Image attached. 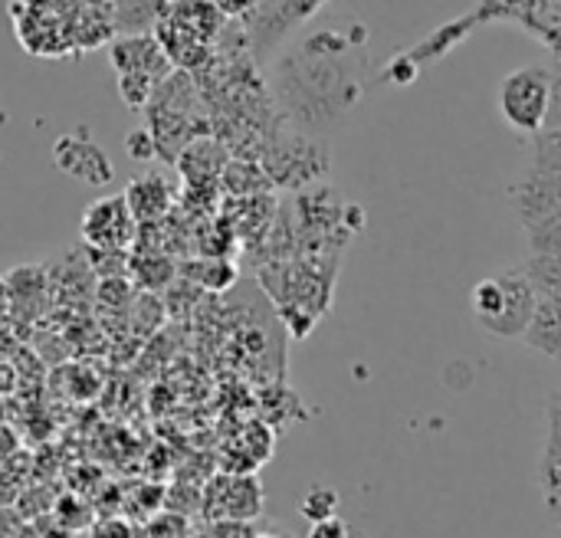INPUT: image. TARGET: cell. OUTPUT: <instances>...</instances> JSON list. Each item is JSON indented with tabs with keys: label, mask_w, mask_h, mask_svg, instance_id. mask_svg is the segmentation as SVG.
I'll use <instances>...</instances> for the list:
<instances>
[{
	"label": "cell",
	"mask_w": 561,
	"mask_h": 538,
	"mask_svg": "<svg viewBox=\"0 0 561 538\" xmlns=\"http://www.w3.org/2000/svg\"><path fill=\"white\" fill-rule=\"evenodd\" d=\"M539 306V289L529 273H503L477 283L473 312L496 339H523Z\"/></svg>",
	"instance_id": "6da1fadb"
},
{
	"label": "cell",
	"mask_w": 561,
	"mask_h": 538,
	"mask_svg": "<svg viewBox=\"0 0 561 538\" xmlns=\"http://www.w3.org/2000/svg\"><path fill=\"white\" fill-rule=\"evenodd\" d=\"M552 108V72L546 66H519L500 85V112L523 135H542Z\"/></svg>",
	"instance_id": "7a4b0ae2"
},
{
	"label": "cell",
	"mask_w": 561,
	"mask_h": 538,
	"mask_svg": "<svg viewBox=\"0 0 561 538\" xmlns=\"http://www.w3.org/2000/svg\"><path fill=\"white\" fill-rule=\"evenodd\" d=\"M135 227L138 220L131 217L125 194H115V197H99L85 207L79 233L89 247L102 253H122L135 240Z\"/></svg>",
	"instance_id": "3957f363"
},
{
	"label": "cell",
	"mask_w": 561,
	"mask_h": 538,
	"mask_svg": "<svg viewBox=\"0 0 561 538\" xmlns=\"http://www.w3.org/2000/svg\"><path fill=\"white\" fill-rule=\"evenodd\" d=\"M53 161H56V168L62 174H69V178H76V181H82L89 187H105L115 178V168H112L105 148L95 145L85 128L62 135L53 145Z\"/></svg>",
	"instance_id": "277c9868"
},
{
	"label": "cell",
	"mask_w": 561,
	"mask_h": 538,
	"mask_svg": "<svg viewBox=\"0 0 561 538\" xmlns=\"http://www.w3.org/2000/svg\"><path fill=\"white\" fill-rule=\"evenodd\" d=\"M112 66L115 72H145L154 82H164L171 72V56L164 53L158 36L148 33H128L112 46Z\"/></svg>",
	"instance_id": "5b68a950"
},
{
	"label": "cell",
	"mask_w": 561,
	"mask_h": 538,
	"mask_svg": "<svg viewBox=\"0 0 561 538\" xmlns=\"http://www.w3.org/2000/svg\"><path fill=\"white\" fill-rule=\"evenodd\" d=\"M224 496H207L214 503L210 516L224 523H250L263 506V490L253 477H220L214 480Z\"/></svg>",
	"instance_id": "8992f818"
},
{
	"label": "cell",
	"mask_w": 561,
	"mask_h": 538,
	"mask_svg": "<svg viewBox=\"0 0 561 538\" xmlns=\"http://www.w3.org/2000/svg\"><path fill=\"white\" fill-rule=\"evenodd\" d=\"M125 201H128V210L138 224H151L158 217H164L174 204V191L171 184L161 178V174H145V178H135L125 191Z\"/></svg>",
	"instance_id": "52a82bcc"
},
{
	"label": "cell",
	"mask_w": 561,
	"mask_h": 538,
	"mask_svg": "<svg viewBox=\"0 0 561 538\" xmlns=\"http://www.w3.org/2000/svg\"><path fill=\"white\" fill-rule=\"evenodd\" d=\"M526 345L561 358V299L556 296H539V306H536V316L523 335Z\"/></svg>",
	"instance_id": "ba28073f"
},
{
	"label": "cell",
	"mask_w": 561,
	"mask_h": 538,
	"mask_svg": "<svg viewBox=\"0 0 561 538\" xmlns=\"http://www.w3.org/2000/svg\"><path fill=\"white\" fill-rule=\"evenodd\" d=\"M539 487H542L546 500L561 493V394H556L552 404H549V447H546V457H542Z\"/></svg>",
	"instance_id": "9c48e42d"
},
{
	"label": "cell",
	"mask_w": 561,
	"mask_h": 538,
	"mask_svg": "<svg viewBox=\"0 0 561 538\" xmlns=\"http://www.w3.org/2000/svg\"><path fill=\"white\" fill-rule=\"evenodd\" d=\"M526 273L536 283L539 296L561 299V253H539V260H533Z\"/></svg>",
	"instance_id": "30bf717a"
},
{
	"label": "cell",
	"mask_w": 561,
	"mask_h": 538,
	"mask_svg": "<svg viewBox=\"0 0 561 538\" xmlns=\"http://www.w3.org/2000/svg\"><path fill=\"white\" fill-rule=\"evenodd\" d=\"M161 82H154L145 72H118V95L131 108H148V102L154 99V89Z\"/></svg>",
	"instance_id": "8fae6325"
},
{
	"label": "cell",
	"mask_w": 561,
	"mask_h": 538,
	"mask_svg": "<svg viewBox=\"0 0 561 538\" xmlns=\"http://www.w3.org/2000/svg\"><path fill=\"white\" fill-rule=\"evenodd\" d=\"M335 510H339V493H335V490H325V487H312V490L306 493V500L299 503L302 519L312 523V526L335 519Z\"/></svg>",
	"instance_id": "7c38bea8"
},
{
	"label": "cell",
	"mask_w": 561,
	"mask_h": 538,
	"mask_svg": "<svg viewBox=\"0 0 561 538\" xmlns=\"http://www.w3.org/2000/svg\"><path fill=\"white\" fill-rule=\"evenodd\" d=\"M125 151H128V158H131V161L148 164V161L158 154V141H154V135H151V131L138 128V131H131V135L125 138Z\"/></svg>",
	"instance_id": "4fadbf2b"
},
{
	"label": "cell",
	"mask_w": 561,
	"mask_h": 538,
	"mask_svg": "<svg viewBox=\"0 0 561 538\" xmlns=\"http://www.w3.org/2000/svg\"><path fill=\"white\" fill-rule=\"evenodd\" d=\"M33 526H36V533L39 538H76V533L53 513V510H46V513H39L36 519H33Z\"/></svg>",
	"instance_id": "5bb4252c"
},
{
	"label": "cell",
	"mask_w": 561,
	"mask_h": 538,
	"mask_svg": "<svg viewBox=\"0 0 561 538\" xmlns=\"http://www.w3.org/2000/svg\"><path fill=\"white\" fill-rule=\"evenodd\" d=\"M89 538H131V529L118 519H105L89 526Z\"/></svg>",
	"instance_id": "9a60e30c"
},
{
	"label": "cell",
	"mask_w": 561,
	"mask_h": 538,
	"mask_svg": "<svg viewBox=\"0 0 561 538\" xmlns=\"http://www.w3.org/2000/svg\"><path fill=\"white\" fill-rule=\"evenodd\" d=\"M224 16H243V13H250L260 0H210Z\"/></svg>",
	"instance_id": "2e32d148"
},
{
	"label": "cell",
	"mask_w": 561,
	"mask_h": 538,
	"mask_svg": "<svg viewBox=\"0 0 561 538\" xmlns=\"http://www.w3.org/2000/svg\"><path fill=\"white\" fill-rule=\"evenodd\" d=\"M552 128H561V76H552V108H549V122Z\"/></svg>",
	"instance_id": "e0dca14e"
},
{
	"label": "cell",
	"mask_w": 561,
	"mask_h": 538,
	"mask_svg": "<svg viewBox=\"0 0 561 538\" xmlns=\"http://www.w3.org/2000/svg\"><path fill=\"white\" fill-rule=\"evenodd\" d=\"M7 538H39V533H36V526H16Z\"/></svg>",
	"instance_id": "ac0fdd59"
},
{
	"label": "cell",
	"mask_w": 561,
	"mask_h": 538,
	"mask_svg": "<svg viewBox=\"0 0 561 538\" xmlns=\"http://www.w3.org/2000/svg\"><path fill=\"white\" fill-rule=\"evenodd\" d=\"M546 503H549V510H552V516L559 519V526H561V493H556V496H549Z\"/></svg>",
	"instance_id": "d6986e66"
}]
</instances>
